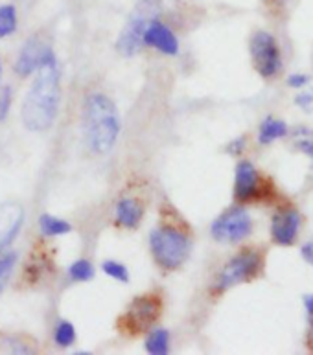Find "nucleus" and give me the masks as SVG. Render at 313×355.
<instances>
[{
	"label": "nucleus",
	"instance_id": "obj_28",
	"mask_svg": "<svg viewBox=\"0 0 313 355\" xmlns=\"http://www.w3.org/2000/svg\"><path fill=\"white\" fill-rule=\"evenodd\" d=\"M301 254H303V258L306 261H308L310 266L313 267V239L312 241H308V243L304 245L303 250H301Z\"/></svg>",
	"mask_w": 313,
	"mask_h": 355
},
{
	"label": "nucleus",
	"instance_id": "obj_3",
	"mask_svg": "<svg viewBox=\"0 0 313 355\" xmlns=\"http://www.w3.org/2000/svg\"><path fill=\"white\" fill-rule=\"evenodd\" d=\"M149 250L159 267L179 269L190 256L192 241L185 230L174 225H159L149 232Z\"/></svg>",
	"mask_w": 313,
	"mask_h": 355
},
{
	"label": "nucleus",
	"instance_id": "obj_20",
	"mask_svg": "<svg viewBox=\"0 0 313 355\" xmlns=\"http://www.w3.org/2000/svg\"><path fill=\"white\" fill-rule=\"evenodd\" d=\"M69 278L72 282H90L94 278V266L92 261L81 258L69 266Z\"/></svg>",
	"mask_w": 313,
	"mask_h": 355
},
{
	"label": "nucleus",
	"instance_id": "obj_6",
	"mask_svg": "<svg viewBox=\"0 0 313 355\" xmlns=\"http://www.w3.org/2000/svg\"><path fill=\"white\" fill-rule=\"evenodd\" d=\"M251 58L256 72L262 78H275L282 70V55L276 39L271 33L258 30L251 37Z\"/></svg>",
	"mask_w": 313,
	"mask_h": 355
},
{
	"label": "nucleus",
	"instance_id": "obj_8",
	"mask_svg": "<svg viewBox=\"0 0 313 355\" xmlns=\"http://www.w3.org/2000/svg\"><path fill=\"white\" fill-rule=\"evenodd\" d=\"M160 309H162V302L159 297H155V295L137 297L129 304L124 317L120 318V326L131 335L142 334L157 322V318L160 317Z\"/></svg>",
	"mask_w": 313,
	"mask_h": 355
},
{
	"label": "nucleus",
	"instance_id": "obj_22",
	"mask_svg": "<svg viewBox=\"0 0 313 355\" xmlns=\"http://www.w3.org/2000/svg\"><path fill=\"white\" fill-rule=\"evenodd\" d=\"M101 270H103L109 278H112V280L122 282V284H128L129 282V270L128 267L124 266L122 261L105 260L101 263Z\"/></svg>",
	"mask_w": 313,
	"mask_h": 355
},
{
	"label": "nucleus",
	"instance_id": "obj_31",
	"mask_svg": "<svg viewBox=\"0 0 313 355\" xmlns=\"http://www.w3.org/2000/svg\"><path fill=\"white\" fill-rule=\"evenodd\" d=\"M271 2H273V4H276V6H284L287 0H271Z\"/></svg>",
	"mask_w": 313,
	"mask_h": 355
},
{
	"label": "nucleus",
	"instance_id": "obj_5",
	"mask_svg": "<svg viewBox=\"0 0 313 355\" xmlns=\"http://www.w3.org/2000/svg\"><path fill=\"white\" fill-rule=\"evenodd\" d=\"M262 267H264V256L258 250H242L234 258H230L225 263L223 269L219 270L218 278L214 282L212 291L216 295H221L230 287L245 284V282H253L262 272Z\"/></svg>",
	"mask_w": 313,
	"mask_h": 355
},
{
	"label": "nucleus",
	"instance_id": "obj_2",
	"mask_svg": "<svg viewBox=\"0 0 313 355\" xmlns=\"http://www.w3.org/2000/svg\"><path fill=\"white\" fill-rule=\"evenodd\" d=\"M83 131L90 151L103 155L115 148L122 131V120L109 96L101 92H92L87 96L83 109Z\"/></svg>",
	"mask_w": 313,
	"mask_h": 355
},
{
	"label": "nucleus",
	"instance_id": "obj_21",
	"mask_svg": "<svg viewBox=\"0 0 313 355\" xmlns=\"http://www.w3.org/2000/svg\"><path fill=\"white\" fill-rule=\"evenodd\" d=\"M17 266V252H2L0 254V295L4 291L6 284L10 280V276L13 275V269Z\"/></svg>",
	"mask_w": 313,
	"mask_h": 355
},
{
	"label": "nucleus",
	"instance_id": "obj_16",
	"mask_svg": "<svg viewBox=\"0 0 313 355\" xmlns=\"http://www.w3.org/2000/svg\"><path fill=\"white\" fill-rule=\"evenodd\" d=\"M39 230L46 238H59V236H67L72 232V225L67 219L56 218L52 214H43L39 218Z\"/></svg>",
	"mask_w": 313,
	"mask_h": 355
},
{
	"label": "nucleus",
	"instance_id": "obj_18",
	"mask_svg": "<svg viewBox=\"0 0 313 355\" xmlns=\"http://www.w3.org/2000/svg\"><path fill=\"white\" fill-rule=\"evenodd\" d=\"M19 24V17H17V8L13 4H2L0 6V39H6L13 35Z\"/></svg>",
	"mask_w": 313,
	"mask_h": 355
},
{
	"label": "nucleus",
	"instance_id": "obj_24",
	"mask_svg": "<svg viewBox=\"0 0 313 355\" xmlns=\"http://www.w3.org/2000/svg\"><path fill=\"white\" fill-rule=\"evenodd\" d=\"M301 135V140H297L295 142V146H297L303 153H306L308 157H312L313 159V133H310V131H303V133H298Z\"/></svg>",
	"mask_w": 313,
	"mask_h": 355
},
{
	"label": "nucleus",
	"instance_id": "obj_12",
	"mask_svg": "<svg viewBox=\"0 0 313 355\" xmlns=\"http://www.w3.org/2000/svg\"><path fill=\"white\" fill-rule=\"evenodd\" d=\"M144 46L155 48L164 55H177L179 53V39L168 24L159 21V17L149 22L144 32Z\"/></svg>",
	"mask_w": 313,
	"mask_h": 355
},
{
	"label": "nucleus",
	"instance_id": "obj_13",
	"mask_svg": "<svg viewBox=\"0 0 313 355\" xmlns=\"http://www.w3.org/2000/svg\"><path fill=\"white\" fill-rule=\"evenodd\" d=\"M48 44H44L41 39L35 35V37H30L24 43V46L21 48L19 52V58L15 61V72L21 78H26V76H32L35 70L41 67V61H43V55L46 52Z\"/></svg>",
	"mask_w": 313,
	"mask_h": 355
},
{
	"label": "nucleus",
	"instance_id": "obj_14",
	"mask_svg": "<svg viewBox=\"0 0 313 355\" xmlns=\"http://www.w3.org/2000/svg\"><path fill=\"white\" fill-rule=\"evenodd\" d=\"M115 216H117V223L120 227L135 230V228L140 227V223L144 219L142 202L138 199H133V197H124L117 202Z\"/></svg>",
	"mask_w": 313,
	"mask_h": 355
},
{
	"label": "nucleus",
	"instance_id": "obj_32",
	"mask_svg": "<svg viewBox=\"0 0 313 355\" xmlns=\"http://www.w3.org/2000/svg\"><path fill=\"white\" fill-rule=\"evenodd\" d=\"M0 78H2V61H0Z\"/></svg>",
	"mask_w": 313,
	"mask_h": 355
},
{
	"label": "nucleus",
	"instance_id": "obj_25",
	"mask_svg": "<svg viewBox=\"0 0 313 355\" xmlns=\"http://www.w3.org/2000/svg\"><path fill=\"white\" fill-rule=\"evenodd\" d=\"M310 78L306 74H291L287 78V85L293 87V89H303V87L308 85Z\"/></svg>",
	"mask_w": 313,
	"mask_h": 355
},
{
	"label": "nucleus",
	"instance_id": "obj_17",
	"mask_svg": "<svg viewBox=\"0 0 313 355\" xmlns=\"http://www.w3.org/2000/svg\"><path fill=\"white\" fill-rule=\"evenodd\" d=\"M144 346H146V352L151 355H168L171 350L170 331L166 328L151 329Z\"/></svg>",
	"mask_w": 313,
	"mask_h": 355
},
{
	"label": "nucleus",
	"instance_id": "obj_9",
	"mask_svg": "<svg viewBox=\"0 0 313 355\" xmlns=\"http://www.w3.org/2000/svg\"><path fill=\"white\" fill-rule=\"evenodd\" d=\"M266 193V186L262 175L253 162L239 160L236 166V179H234V199L238 202L258 201Z\"/></svg>",
	"mask_w": 313,
	"mask_h": 355
},
{
	"label": "nucleus",
	"instance_id": "obj_27",
	"mask_svg": "<svg viewBox=\"0 0 313 355\" xmlns=\"http://www.w3.org/2000/svg\"><path fill=\"white\" fill-rule=\"evenodd\" d=\"M245 144H247V140H245L244 137L236 138L234 142L228 144L227 151H228V153H230V155H239V153H242V151H244V149H245Z\"/></svg>",
	"mask_w": 313,
	"mask_h": 355
},
{
	"label": "nucleus",
	"instance_id": "obj_4",
	"mask_svg": "<svg viewBox=\"0 0 313 355\" xmlns=\"http://www.w3.org/2000/svg\"><path fill=\"white\" fill-rule=\"evenodd\" d=\"M159 0H140L133 10L126 26L118 35L117 48L124 58H133L142 52L144 32L153 19L159 17Z\"/></svg>",
	"mask_w": 313,
	"mask_h": 355
},
{
	"label": "nucleus",
	"instance_id": "obj_23",
	"mask_svg": "<svg viewBox=\"0 0 313 355\" xmlns=\"http://www.w3.org/2000/svg\"><path fill=\"white\" fill-rule=\"evenodd\" d=\"M11 101H13V92H11V87H4L2 92H0V122H4L8 114H10Z\"/></svg>",
	"mask_w": 313,
	"mask_h": 355
},
{
	"label": "nucleus",
	"instance_id": "obj_30",
	"mask_svg": "<svg viewBox=\"0 0 313 355\" xmlns=\"http://www.w3.org/2000/svg\"><path fill=\"white\" fill-rule=\"evenodd\" d=\"M308 346L310 350H313V315L310 317V331H308Z\"/></svg>",
	"mask_w": 313,
	"mask_h": 355
},
{
	"label": "nucleus",
	"instance_id": "obj_1",
	"mask_svg": "<svg viewBox=\"0 0 313 355\" xmlns=\"http://www.w3.org/2000/svg\"><path fill=\"white\" fill-rule=\"evenodd\" d=\"M33 74L35 78L22 101L21 116L28 131L43 133L56 122L59 100H61V89H59L61 74H59L58 58L50 46L44 52L41 67Z\"/></svg>",
	"mask_w": 313,
	"mask_h": 355
},
{
	"label": "nucleus",
	"instance_id": "obj_26",
	"mask_svg": "<svg viewBox=\"0 0 313 355\" xmlns=\"http://www.w3.org/2000/svg\"><path fill=\"white\" fill-rule=\"evenodd\" d=\"M295 101H297L298 107H303V109H306V111H312L313 92H301V94L295 98Z\"/></svg>",
	"mask_w": 313,
	"mask_h": 355
},
{
	"label": "nucleus",
	"instance_id": "obj_19",
	"mask_svg": "<svg viewBox=\"0 0 313 355\" xmlns=\"http://www.w3.org/2000/svg\"><path fill=\"white\" fill-rule=\"evenodd\" d=\"M76 335L78 334H76L74 324L70 322V320H65V318H61L56 329H53V340H56V345L59 348H69V346L74 345Z\"/></svg>",
	"mask_w": 313,
	"mask_h": 355
},
{
	"label": "nucleus",
	"instance_id": "obj_7",
	"mask_svg": "<svg viewBox=\"0 0 313 355\" xmlns=\"http://www.w3.org/2000/svg\"><path fill=\"white\" fill-rule=\"evenodd\" d=\"M212 238L221 243H239L253 232V219L244 207H232L212 223Z\"/></svg>",
	"mask_w": 313,
	"mask_h": 355
},
{
	"label": "nucleus",
	"instance_id": "obj_29",
	"mask_svg": "<svg viewBox=\"0 0 313 355\" xmlns=\"http://www.w3.org/2000/svg\"><path fill=\"white\" fill-rule=\"evenodd\" d=\"M304 308H306L308 317H312L313 315V295H306V297H304Z\"/></svg>",
	"mask_w": 313,
	"mask_h": 355
},
{
	"label": "nucleus",
	"instance_id": "obj_15",
	"mask_svg": "<svg viewBox=\"0 0 313 355\" xmlns=\"http://www.w3.org/2000/svg\"><path fill=\"white\" fill-rule=\"evenodd\" d=\"M287 135V125L286 122H282L278 118L267 116L264 122L260 123V129H258V142L267 146V144L275 142V140H280Z\"/></svg>",
	"mask_w": 313,
	"mask_h": 355
},
{
	"label": "nucleus",
	"instance_id": "obj_10",
	"mask_svg": "<svg viewBox=\"0 0 313 355\" xmlns=\"http://www.w3.org/2000/svg\"><path fill=\"white\" fill-rule=\"evenodd\" d=\"M301 214L295 208H282L273 216L271 221V239L282 247H291L298 238L301 232Z\"/></svg>",
	"mask_w": 313,
	"mask_h": 355
},
{
	"label": "nucleus",
	"instance_id": "obj_11",
	"mask_svg": "<svg viewBox=\"0 0 313 355\" xmlns=\"http://www.w3.org/2000/svg\"><path fill=\"white\" fill-rule=\"evenodd\" d=\"M24 225V208L21 202L6 201L0 205V254L17 239Z\"/></svg>",
	"mask_w": 313,
	"mask_h": 355
}]
</instances>
